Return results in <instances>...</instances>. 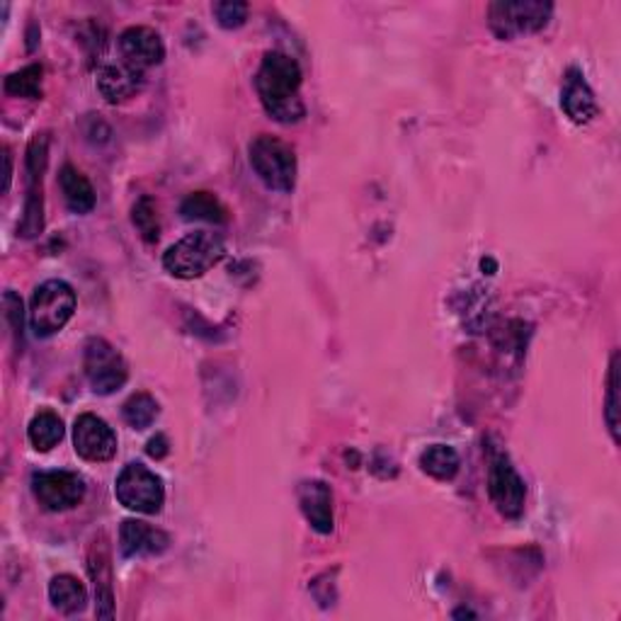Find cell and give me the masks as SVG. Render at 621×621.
<instances>
[{"instance_id":"obj_17","label":"cell","mask_w":621,"mask_h":621,"mask_svg":"<svg viewBox=\"0 0 621 621\" xmlns=\"http://www.w3.org/2000/svg\"><path fill=\"white\" fill-rule=\"evenodd\" d=\"M561 108L575 124H588L600 114V105H597L592 88L578 68H568L566 80H563Z\"/></svg>"},{"instance_id":"obj_6","label":"cell","mask_w":621,"mask_h":621,"mask_svg":"<svg viewBox=\"0 0 621 621\" xmlns=\"http://www.w3.org/2000/svg\"><path fill=\"white\" fill-rule=\"evenodd\" d=\"M49 160V136L37 134L27 146L25 156V172H27V197L25 210H22L20 222V236L22 238H37L44 232V170H47Z\"/></svg>"},{"instance_id":"obj_4","label":"cell","mask_w":621,"mask_h":621,"mask_svg":"<svg viewBox=\"0 0 621 621\" xmlns=\"http://www.w3.org/2000/svg\"><path fill=\"white\" fill-rule=\"evenodd\" d=\"M248 158L252 170H256V176L270 190L278 192L294 190L298 166H296V154L290 144L278 139V136L260 134L250 142Z\"/></svg>"},{"instance_id":"obj_7","label":"cell","mask_w":621,"mask_h":621,"mask_svg":"<svg viewBox=\"0 0 621 621\" xmlns=\"http://www.w3.org/2000/svg\"><path fill=\"white\" fill-rule=\"evenodd\" d=\"M114 496L126 510L139 515H158L163 510L166 503V488L160 476H156L151 468L144 464H126L117 483H114Z\"/></svg>"},{"instance_id":"obj_27","label":"cell","mask_w":621,"mask_h":621,"mask_svg":"<svg viewBox=\"0 0 621 621\" xmlns=\"http://www.w3.org/2000/svg\"><path fill=\"white\" fill-rule=\"evenodd\" d=\"M212 13L224 30H238L248 20V3H244V0H222V3L212 5Z\"/></svg>"},{"instance_id":"obj_19","label":"cell","mask_w":621,"mask_h":621,"mask_svg":"<svg viewBox=\"0 0 621 621\" xmlns=\"http://www.w3.org/2000/svg\"><path fill=\"white\" fill-rule=\"evenodd\" d=\"M49 600L64 614H80L86 609L88 592L83 588V583L74 578V575L64 573V575H56V578H52Z\"/></svg>"},{"instance_id":"obj_32","label":"cell","mask_w":621,"mask_h":621,"mask_svg":"<svg viewBox=\"0 0 621 621\" xmlns=\"http://www.w3.org/2000/svg\"><path fill=\"white\" fill-rule=\"evenodd\" d=\"M481 268H483V270H486V268H488V270H493V274H496V270H498V264H496V262H493V260L488 258V260H483V262H481Z\"/></svg>"},{"instance_id":"obj_24","label":"cell","mask_w":621,"mask_h":621,"mask_svg":"<svg viewBox=\"0 0 621 621\" xmlns=\"http://www.w3.org/2000/svg\"><path fill=\"white\" fill-rule=\"evenodd\" d=\"M42 76L44 68L39 64H30L20 71L10 74L5 78V93L15 98H27V100H39L42 98Z\"/></svg>"},{"instance_id":"obj_18","label":"cell","mask_w":621,"mask_h":621,"mask_svg":"<svg viewBox=\"0 0 621 621\" xmlns=\"http://www.w3.org/2000/svg\"><path fill=\"white\" fill-rule=\"evenodd\" d=\"M59 185H61L68 210H71L74 214H88L95 210L93 185H90V180L71 163H66L59 170Z\"/></svg>"},{"instance_id":"obj_16","label":"cell","mask_w":621,"mask_h":621,"mask_svg":"<svg viewBox=\"0 0 621 621\" xmlns=\"http://www.w3.org/2000/svg\"><path fill=\"white\" fill-rule=\"evenodd\" d=\"M142 88H144V71L126 61L102 66L98 74V90L110 105H117V102L134 98Z\"/></svg>"},{"instance_id":"obj_20","label":"cell","mask_w":621,"mask_h":621,"mask_svg":"<svg viewBox=\"0 0 621 621\" xmlns=\"http://www.w3.org/2000/svg\"><path fill=\"white\" fill-rule=\"evenodd\" d=\"M64 434H66L64 420L56 416L54 410H39L37 416L30 420L27 437H30V444L37 452L54 450V447L64 440Z\"/></svg>"},{"instance_id":"obj_3","label":"cell","mask_w":621,"mask_h":621,"mask_svg":"<svg viewBox=\"0 0 621 621\" xmlns=\"http://www.w3.org/2000/svg\"><path fill=\"white\" fill-rule=\"evenodd\" d=\"M76 292L64 280H49L39 284L30 302V326L37 338H52L64 330L76 314Z\"/></svg>"},{"instance_id":"obj_10","label":"cell","mask_w":621,"mask_h":621,"mask_svg":"<svg viewBox=\"0 0 621 621\" xmlns=\"http://www.w3.org/2000/svg\"><path fill=\"white\" fill-rule=\"evenodd\" d=\"M86 481L74 471H39L32 476V493L44 510L66 512L86 498Z\"/></svg>"},{"instance_id":"obj_15","label":"cell","mask_w":621,"mask_h":621,"mask_svg":"<svg viewBox=\"0 0 621 621\" xmlns=\"http://www.w3.org/2000/svg\"><path fill=\"white\" fill-rule=\"evenodd\" d=\"M170 546V537L142 520H124L120 527V551L124 558L158 556Z\"/></svg>"},{"instance_id":"obj_23","label":"cell","mask_w":621,"mask_h":621,"mask_svg":"<svg viewBox=\"0 0 621 621\" xmlns=\"http://www.w3.org/2000/svg\"><path fill=\"white\" fill-rule=\"evenodd\" d=\"M158 413H160V406H158V400L151 396V394H134L126 404L122 406V418L124 422L129 425V428L134 430H146V428H151V425L156 422L158 418Z\"/></svg>"},{"instance_id":"obj_11","label":"cell","mask_w":621,"mask_h":621,"mask_svg":"<svg viewBox=\"0 0 621 621\" xmlns=\"http://www.w3.org/2000/svg\"><path fill=\"white\" fill-rule=\"evenodd\" d=\"M74 450L86 462H110L117 454V434L102 418L83 413L74 422Z\"/></svg>"},{"instance_id":"obj_5","label":"cell","mask_w":621,"mask_h":621,"mask_svg":"<svg viewBox=\"0 0 621 621\" xmlns=\"http://www.w3.org/2000/svg\"><path fill=\"white\" fill-rule=\"evenodd\" d=\"M554 5L542 0H498L488 8V25L498 39L539 32L549 25Z\"/></svg>"},{"instance_id":"obj_28","label":"cell","mask_w":621,"mask_h":621,"mask_svg":"<svg viewBox=\"0 0 621 621\" xmlns=\"http://www.w3.org/2000/svg\"><path fill=\"white\" fill-rule=\"evenodd\" d=\"M3 308L10 328H13L15 336L22 340V330H25V306H22V298L13 290H5Z\"/></svg>"},{"instance_id":"obj_8","label":"cell","mask_w":621,"mask_h":621,"mask_svg":"<svg viewBox=\"0 0 621 621\" xmlns=\"http://www.w3.org/2000/svg\"><path fill=\"white\" fill-rule=\"evenodd\" d=\"M488 498L508 520H517L524 512V478L517 474L510 456L503 450H493L488 456Z\"/></svg>"},{"instance_id":"obj_14","label":"cell","mask_w":621,"mask_h":621,"mask_svg":"<svg viewBox=\"0 0 621 621\" xmlns=\"http://www.w3.org/2000/svg\"><path fill=\"white\" fill-rule=\"evenodd\" d=\"M298 508H302L306 522L316 529L318 534H330L336 520H332V490L326 481L310 478L302 481L296 488Z\"/></svg>"},{"instance_id":"obj_22","label":"cell","mask_w":621,"mask_h":621,"mask_svg":"<svg viewBox=\"0 0 621 621\" xmlns=\"http://www.w3.org/2000/svg\"><path fill=\"white\" fill-rule=\"evenodd\" d=\"M422 474L437 481H452L459 474V454L450 444H432L418 459Z\"/></svg>"},{"instance_id":"obj_13","label":"cell","mask_w":621,"mask_h":621,"mask_svg":"<svg viewBox=\"0 0 621 621\" xmlns=\"http://www.w3.org/2000/svg\"><path fill=\"white\" fill-rule=\"evenodd\" d=\"M120 52H122V61L142 68V71L158 66L166 59L163 39H160V34L154 27L146 25L126 27L120 34Z\"/></svg>"},{"instance_id":"obj_2","label":"cell","mask_w":621,"mask_h":621,"mask_svg":"<svg viewBox=\"0 0 621 621\" xmlns=\"http://www.w3.org/2000/svg\"><path fill=\"white\" fill-rule=\"evenodd\" d=\"M226 256L222 236L212 232H194L172 244L163 256V268L178 280H194L210 272Z\"/></svg>"},{"instance_id":"obj_1","label":"cell","mask_w":621,"mask_h":621,"mask_svg":"<svg viewBox=\"0 0 621 621\" xmlns=\"http://www.w3.org/2000/svg\"><path fill=\"white\" fill-rule=\"evenodd\" d=\"M256 90L264 112L280 124H296L306 117L302 100V68L290 54L268 52L256 74Z\"/></svg>"},{"instance_id":"obj_12","label":"cell","mask_w":621,"mask_h":621,"mask_svg":"<svg viewBox=\"0 0 621 621\" xmlns=\"http://www.w3.org/2000/svg\"><path fill=\"white\" fill-rule=\"evenodd\" d=\"M88 573L95 585V614L98 619L114 617V588H112V551L105 534H98L88 549Z\"/></svg>"},{"instance_id":"obj_26","label":"cell","mask_w":621,"mask_h":621,"mask_svg":"<svg viewBox=\"0 0 621 621\" xmlns=\"http://www.w3.org/2000/svg\"><path fill=\"white\" fill-rule=\"evenodd\" d=\"M132 224L146 244H156L160 238V224H158V210L151 197H142L132 210Z\"/></svg>"},{"instance_id":"obj_30","label":"cell","mask_w":621,"mask_h":621,"mask_svg":"<svg viewBox=\"0 0 621 621\" xmlns=\"http://www.w3.org/2000/svg\"><path fill=\"white\" fill-rule=\"evenodd\" d=\"M3 160H5V185H3V192L10 190V178H13V156H10V148L5 146L3 148Z\"/></svg>"},{"instance_id":"obj_9","label":"cell","mask_w":621,"mask_h":621,"mask_svg":"<svg viewBox=\"0 0 621 621\" xmlns=\"http://www.w3.org/2000/svg\"><path fill=\"white\" fill-rule=\"evenodd\" d=\"M83 370L90 386H93V391L100 396L114 394V391H120L126 384V379H129L124 358L105 338H90L86 342Z\"/></svg>"},{"instance_id":"obj_29","label":"cell","mask_w":621,"mask_h":621,"mask_svg":"<svg viewBox=\"0 0 621 621\" xmlns=\"http://www.w3.org/2000/svg\"><path fill=\"white\" fill-rule=\"evenodd\" d=\"M146 454L156 459V462H160V459H166L170 454V442H168V437L166 434H156L148 440L146 444Z\"/></svg>"},{"instance_id":"obj_31","label":"cell","mask_w":621,"mask_h":621,"mask_svg":"<svg viewBox=\"0 0 621 621\" xmlns=\"http://www.w3.org/2000/svg\"><path fill=\"white\" fill-rule=\"evenodd\" d=\"M464 617H468V619H476V614L471 612V609H456V612H454V619H464Z\"/></svg>"},{"instance_id":"obj_21","label":"cell","mask_w":621,"mask_h":621,"mask_svg":"<svg viewBox=\"0 0 621 621\" xmlns=\"http://www.w3.org/2000/svg\"><path fill=\"white\" fill-rule=\"evenodd\" d=\"M180 214L188 222H210V224H226L228 212L226 206L214 197L212 192H192L180 204Z\"/></svg>"},{"instance_id":"obj_25","label":"cell","mask_w":621,"mask_h":621,"mask_svg":"<svg viewBox=\"0 0 621 621\" xmlns=\"http://www.w3.org/2000/svg\"><path fill=\"white\" fill-rule=\"evenodd\" d=\"M619 352L612 354L609 360V374H607V398H605V422L609 428V434H612L614 444H619V410H621V400H619Z\"/></svg>"}]
</instances>
